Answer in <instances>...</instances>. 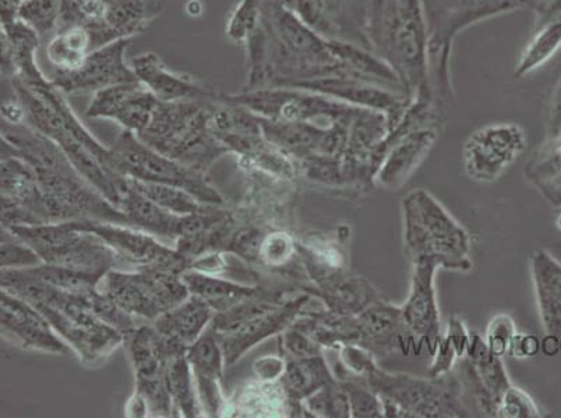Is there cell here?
Instances as JSON below:
<instances>
[{"label":"cell","mask_w":561,"mask_h":418,"mask_svg":"<svg viewBox=\"0 0 561 418\" xmlns=\"http://www.w3.org/2000/svg\"><path fill=\"white\" fill-rule=\"evenodd\" d=\"M214 310L196 295L167 311L152 321L158 335L171 356L186 353L188 348L206 333L214 318Z\"/></svg>","instance_id":"obj_25"},{"label":"cell","mask_w":561,"mask_h":418,"mask_svg":"<svg viewBox=\"0 0 561 418\" xmlns=\"http://www.w3.org/2000/svg\"><path fill=\"white\" fill-rule=\"evenodd\" d=\"M534 24L515 65L514 76L527 78L561 50V0H543L534 9Z\"/></svg>","instance_id":"obj_24"},{"label":"cell","mask_w":561,"mask_h":418,"mask_svg":"<svg viewBox=\"0 0 561 418\" xmlns=\"http://www.w3.org/2000/svg\"><path fill=\"white\" fill-rule=\"evenodd\" d=\"M545 139H561V74L550 96Z\"/></svg>","instance_id":"obj_45"},{"label":"cell","mask_w":561,"mask_h":418,"mask_svg":"<svg viewBox=\"0 0 561 418\" xmlns=\"http://www.w3.org/2000/svg\"><path fill=\"white\" fill-rule=\"evenodd\" d=\"M0 324L3 338L24 350L68 355L71 349L39 310L7 290L0 293Z\"/></svg>","instance_id":"obj_15"},{"label":"cell","mask_w":561,"mask_h":418,"mask_svg":"<svg viewBox=\"0 0 561 418\" xmlns=\"http://www.w3.org/2000/svg\"><path fill=\"white\" fill-rule=\"evenodd\" d=\"M343 384L348 394L351 417L354 418H380L385 417L382 402L365 380H354L352 376H345Z\"/></svg>","instance_id":"obj_36"},{"label":"cell","mask_w":561,"mask_h":418,"mask_svg":"<svg viewBox=\"0 0 561 418\" xmlns=\"http://www.w3.org/2000/svg\"><path fill=\"white\" fill-rule=\"evenodd\" d=\"M356 27V47L369 50L389 66L408 98L431 101L435 105L422 0H364Z\"/></svg>","instance_id":"obj_1"},{"label":"cell","mask_w":561,"mask_h":418,"mask_svg":"<svg viewBox=\"0 0 561 418\" xmlns=\"http://www.w3.org/2000/svg\"><path fill=\"white\" fill-rule=\"evenodd\" d=\"M193 375H195L198 400L206 416L217 417L224 400L221 392L222 371L226 356L218 336L208 328L186 351Z\"/></svg>","instance_id":"obj_23"},{"label":"cell","mask_w":561,"mask_h":418,"mask_svg":"<svg viewBox=\"0 0 561 418\" xmlns=\"http://www.w3.org/2000/svg\"><path fill=\"white\" fill-rule=\"evenodd\" d=\"M116 208L129 219L133 228L158 234V236L178 239L180 236L183 218L165 211L157 206L145 194L131 186L129 178L122 176L116 183Z\"/></svg>","instance_id":"obj_28"},{"label":"cell","mask_w":561,"mask_h":418,"mask_svg":"<svg viewBox=\"0 0 561 418\" xmlns=\"http://www.w3.org/2000/svg\"><path fill=\"white\" fill-rule=\"evenodd\" d=\"M9 231L32 247L44 264L70 269L101 280L116 268L119 257L104 239L78 221L12 227Z\"/></svg>","instance_id":"obj_6"},{"label":"cell","mask_w":561,"mask_h":418,"mask_svg":"<svg viewBox=\"0 0 561 418\" xmlns=\"http://www.w3.org/2000/svg\"><path fill=\"white\" fill-rule=\"evenodd\" d=\"M27 0H0V22L18 19V10Z\"/></svg>","instance_id":"obj_47"},{"label":"cell","mask_w":561,"mask_h":418,"mask_svg":"<svg viewBox=\"0 0 561 418\" xmlns=\"http://www.w3.org/2000/svg\"><path fill=\"white\" fill-rule=\"evenodd\" d=\"M540 350V341L535 335L515 334L512 345H510L508 356L514 359H529L537 356Z\"/></svg>","instance_id":"obj_46"},{"label":"cell","mask_w":561,"mask_h":418,"mask_svg":"<svg viewBox=\"0 0 561 418\" xmlns=\"http://www.w3.org/2000/svg\"><path fill=\"white\" fill-rule=\"evenodd\" d=\"M124 345L136 375V394L145 399L152 416L173 413L165 372L171 353L154 326H135L124 334Z\"/></svg>","instance_id":"obj_12"},{"label":"cell","mask_w":561,"mask_h":418,"mask_svg":"<svg viewBox=\"0 0 561 418\" xmlns=\"http://www.w3.org/2000/svg\"><path fill=\"white\" fill-rule=\"evenodd\" d=\"M168 0H110L104 16L90 25L93 48L121 39H133L165 12Z\"/></svg>","instance_id":"obj_21"},{"label":"cell","mask_w":561,"mask_h":418,"mask_svg":"<svg viewBox=\"0 0 561 418\" xmlns=\"http://www.w3.org/2000/svg\"><path fill=\"white\" fill-rule=\"evenodd\" d=\"M438 265L427 259L412 264L410 293L401 305L408 329L413 340L425 345L432 356L442 336L440 309H438L436 274Z\"/></svg>","instance_id":"obj_16"},{"label":"cell","mask_w":561,"mask_h":418,"mask_svg":"<svg viewBox=\"0 0 561 418\" xmlns=\"http://www.w3.org/2000/svg\"><path fill=\"white\" fill-rule=\"evenodd\" d=\"M543 0H422L427 27V58L433 102L450 117L456 102L451 58L458 35L472 25L517 10L535 9Z\"/></svg>","instance_id":"obj_2"},{"label":"cell","mask_w":561,"mask_h":418,"mask_svg":"<svg viewBox=\"0 0 561 418\" xmlns=\"http://www.w3.org/2000/svg\"><path fill=\"white\" fill-rule=\"evenodd\" d=\"M458 360L461 361L460 351H458L451 336L447 333L442 334L440 338L437 340L435 351L432 353L430 376L448 374V372L454 370Z\"/></svg>","instance_id":"obj_44"},{"label":"cell","mask_w":561,"mask_h":418,"mask_svg":"<svg viewBox=\"0 0 561 418\" xmlns=\"http://www.w3.org/2000/svg\"><path fill=\"white\" fill-rule=\"evenodd\" d=\"M529 268L545 334L561 339V263L538 249L529 258Z\"/></svg>","instance_id":"obj_27"},{"label":"cell","mask_w":561,"mask_h":418,"mask_svg":"<svg viewBox=\"0 0 561 418\" xmlns=\"http://www.w3.org/2000/svg\"><path fill=\"white\" fill-rule=\"evenodd\" d=\"M110 150L117 175L185 188L198 201L210 206L222 204V197L206 181L204 172L161 154L142 142L133 131H122Z\"/></svg>","instance_id":"obj_7"},{"label":"cell","mask_w":561,"mask_h":418,"mask_svg":"<svg viewBox=\"0 0 561 418\" xmlns=\"http://www.w3.org/2000/svg\"><path fill=\"white\" fill-rule=\"evenodd\" d=\"M32 304V303H30ZM85 364L94 365L124 344V334L96 315L85 299H73L64 307L34 305Z\"/></svg>","instance_id":"obj_10"},{"label":"cell","mask_w":561,"mask_h":418,"mask_svg":"<svg viewBox=\"0 0 561 418\" xmlns=\"http://www.w3.org/2000/svg\"><path fill=\"white\" fill-rule=\"evenodd\" d=\"M496 417L500 418H539L542 417L537 402L522 387L512 385L499 402Z\"/></svg>","instance_id":"obj_41"},{"label":"cell","mask_w":561,"mask_h":418,"mask_svg":"<svg viewBox=\"0 0 561 418\" xmlns=\"http://www.w3.org/2000/svg\"><path fill=\"white\" fill-rule=\"evenodd\" d=\"M461 365L462 384L471 391L478 409L484 416L496 417L500 399L513 385L502 357L489 351L481 334L471 333L467 356L461 360Z\"/></svg>","instance_id":"obj_17"},{"label":"cell","mask_w":561,"mask_h":418,"mask_svg":"<svg viewBox=\"0 0 561 418\" xmlns=\"http://www.w3.org/2000/svg\"><path fill=\"white\" fill-rule=\"evenodd\" d=\"M517 333V326L508 314H497L489 321L486 334L483 335L484 344L492 355L503 359L508 356L510 345Z\"/></svg>","instance_id":"obj_42"},{"label":"cell","mask_w":561,"mask_h":418,"mask_svg":"<svg viewBox=\"0 0 561 418\" xmlns=\"http://www.w3.org/2000/svg\"><path fill=\"white\" fill-rule=\"evenodd\" d=\"M336 353H339V365L344 371V375H340L336 380H343L345 376L364 380L379 365L376 356L358 345L341 346Z\"/></svg>","instance_id":"obj_40"},{"label":"cell","mask_w":561,"mask_h":418,"mask_svg":"<svg viewBox=\"0 0 561 418\" xmlns=\"http://www.w3.org/2000/svg\"><path fill=\"white\" fill-rule=\"evenodd\" d=\"M295 256H299L297 242L289 234L284 232L265 234L259 258H262L270 267H284L293 262Z\"/></svg>","instance_id":"obj_39"},{"label":"cell","mask_w":561,"mask_h":418,"mask_svg":"<svg viewBox=\"0 0 561 418\" xmlns=\"http://www.w3.org/2000/svg\"><path fill=\"white\" fill-rule=\"evenodd\" d=\"M62 0H27L18 10V19L38 34L43 43L59 27Z\"/></svg>","instance_id":"obj_34"},{"label":"cell","mask_w":561,"mask_h":418,"mask_svg":"<svg viewBox=\"0 0 561 418\" xmlns=\"http://www.w3.org/2000/svg\"><path fill=\"white\" fill-rule=\"evenodd\" d=\"M181 277L188 292L210 305L216 314L237 307L263 289L262 287H243L231 280L213 277L201 269L188 268Z\"/></svg>","instance_id":"obj_30"},{"label":"cell","mask_w":561,"mask_h":418,"mask_svg":"<svg viewBox=\"0 0 561 418\" xmlns=\"http://www.w3.org/2000/svg\"><path fill=\"white\" fill-rule=\"evenodd\" d=\"M280 345H283L285 357H314L324 355L325 350L321 348L318 341L306 335L304 330L290 325L285 333L280 334Z\"/></svg>","instance_id":"obj_43"},{"label":"cell","mask_w":561,"mask_h":418,"mask_svg":"<svg viewBox=\"0 0 561 418\" xmlns=\"http://www.w3.org/2000/svg\"><path fill=\"white\" fill-rule=\"evenodd\" d=\"M313 295L300 290L298 294H293L277 307L257 315L247 323L238 326L232 333L217 335L219 344L222 346L224 356H226L227 367L237 363L243 355H247L254 346L280 335L297 321L304 313L306 305L310 303Z\"/></svg>","instance_id":"obj_18"},{"label":"cell","mask_w":561,"mask_h":418,"mask_svg":"<svg viewBox=\"0 0 561 418\" xmlns=\"http://www.w3.org/2000/svg\"><path fill=\"white\" fill-rule=\"evenodd\" d=\"M129 178L131 186L137 191L145 194L147 198H150L157 206L164 208L165 211L175 213V216L186 217L192 216L201 211L203 208L201 201L197 200L192 193L185 190V188L160 185V183H149L136 181V178Z\"/></svg>","instance_id":"obj_33"},{"label":"cell","mask_w":561,"mask_h":418,"mask_svg":"<svg viewBox=\"0 0 561 418\" xmlns=\"http://www.w3.org/2000/svg\"><path fill=\"white\" fill-rule=\"evenodd\" d=\"M415 344L402 317L401 305L379 300L355 315V345L377 357L407 355Z\"/></svg>","instance_id":"obj_19"},{"label":"cell","mask_w":561,"mask_h":418,"mask_svg":"<svg viewBox=\"0 0 561 418\" xmlns=\"http://www.w3.org/2000/svg\"><path fill=\"white\" fill-rule=\"evenodd\" d=\"M280 8L288 10L298 19L313 28L316 33L330 38L328 16H325L324 0H274Z\"/></svg>","instance_id":"obj_38"},{"label":"cell","mask_w":561,"mask_h":418,"mask_svg":"<svg viewBox=\"0 0 561 418\" xmlns=\"http://www.w3.org/2000/svg\"><path fill=\"white\" fill-rule=\"evenodd\" d=\"M305 292L319 299L324 309L343 315H358L379 302L381 295L370 280L348 271L333 275L316 285H306Z\"/></svg>","instance_id":"obj_26"},{"label":"cell","mask_w":561,"mask_h":418,"mask_svg":"<svg viewBox=\"0 0 561 418\" xmlns=\"http://www.w3.org/2000/svg\"><path fill=\"white\" fill-rule=\"evenodd\" d=\"M85 231L99 234L115 249L119 262L137 268V271H165L182 275L192 268V262L178 249H171L156 241L151 234L136 231L121 223L76 219Z\"/></svg>","instance_id":"obj_13"},{"label":"cell","mask_w":561,"mask_h":418,"mask_svg":"<svg viewBox=\"0 0 561 418\" xmlns=\"http://www.w3.org/2000/svg\"><path fill=\"white\" fill-rule=\"evenodd\" d=\"M99 289L133 318L154 321L191 295L181 275L165 271L122 272L112 269Z\"/></svg>","instance_id":"obj_9"},{"label":"cell","mask_w":561,"mask_h":418,"mask_svg":"<svg viewBox=\"0 0 561 418\" xmlns=\"http://www.w3.org/2000/svg\"><path fill=\"white\" fill-rule=\"evenodd\" d=\"M217 101H158L150 126L136 136L171 160L206 173L218 158L228 154L210 130Z\"/></svg>","instance_id":"obj_4"},{"label":"cell","mask_w":561,"mask_h":418,"mask_svg":"<svg viewBox=\"0 0 561 418\" xmlns=\"http://www.w3.org/2000/svg\"><path fill=\"white\" fill-rule=\"evenodd\" d=\"M130 43L131 39H121L94 49L79 69L49 70L47 78L65 95H94L106 86L135 83L139 80L126 60V50Z\"/></svg>","instance_id":"obj_14"},{"label":"cell","mask_w":561,"mask_h":418,"mask_svg":"<svg viewBox=\"0 0 561 418\" xmlns=\"http://www.w3.org/2000/svg\"><path fill=\"white\" fill-rule=\"evenodd\" d=\"M527 144V132L517 124L483 126L463 144V171L473 182H496L524 154Z\"/></svg>","instance_id":"obj_11"},{"label":"cell","mask_w":561,"mask_h":418,"mask_svg":"<svg viewBox=\"0 0 561 418\" xmlns=\"http://www.w3.org/2000/svg\"><path fill=\"white\" fill-rule=\"evenodd\" d=\"M43 264V258L32 247L2 228V269H25Z\"/></svg>","instance_id":"obj_37"},{"label":"cell","mask_w":561,"mask_h":418,"mask_svg":"<svg viewBox=\"0 0 561 418\" xmlns=\"http://www.w3.org/2000/svg\"><path fill=\"white\" fill-rule=\"evenodd\" d=\"M401 208L405 254L412 264L427 259L448 271H471V236L435 196L417 188L402 198Z\"/></svg>","instance_id":"obj_3"},{"label":"cell","mask_w":561,"mask_h":418,"mask_svg":"<svg viewBox=\"0 0 561 418\" xmlns=\"http://www.w3.org/2000/svg\"><path fill=\"white\" fill-rule=\"evenodd\" d=\"M137 80L140 81L158 101H203L219 100L214 86L192 78L176 73L162 62L160 56L147 53L129 60Z\"/></svg>","instance_id":"obj_22"},{"label":"cell","mask_w":561,"mask_h":418,"mask_svg":"<svg viewBox=\"0 0 561 418\" xmlns=\"http://www.w3.org/2000/svg\"><path fill=\"white\" fill-rule=\"evenodd\" d=\"M380 396L385 417L389 418H461L469 417L463 402V384L456 372L422 379L401 372H387L376 367L364 379Z\"/></svg>","instance_id":"obj_5"},{"label":"cell","mask_w":561,"mask_h":418,"mask_svg":"<svg viewBox=\"0 0 561 418\" xmlns=\"http://www.w3.org/2000/svg\"><path fill=\"white\" fill-rule=\"evenodd\" d=\"M221 100L241 105L263 119L334 124L348 119L360 108L313 91L267 86V89L221 94Z\"/></svg>","instance_id":"obj_8"},{"label":"cell","mask_w":561,"mask_h":418,"mask_svg":"<svg viewBox=\"0 0 561 418\" xmlns=\"http://www.w3.org/2000/svg\"><path fill=\"white\" fill-rule=\"evenodd\" d=\"M304 413L312 417L350 418L351 407L343 381L336 380L321 387L302 403Z\"/></svg>","instance_id":"obj_35"},{"label":"cell","mask_w":561,"mask_h":418,"mask_svg":"<svg viewBox=\"0 0 561 418\" xmlns=\"http://www.w3.org/2000/svg\"><path fill=\"white\" fill-rule=\"evenodd\" d=\"M285 370L279 384L293 409V416H302V403L321 390L336 381L334 371L330 369L324 355L314 357H285Z\"/></svg>","instance_id":"obj_29"},{"label":"cell","mask_w":561,"mask_h":418,"mask_svg":"<svg viewBox=\"0 0 561 418\" xmlns=\"http://www.w3.org/2000/svg\"><path fill=\"white\" fill-rule=\"evenodd\" d=\"M93 38L84 25L58 28L45 44V58L50 70L73 71L93 53Z\"/></svg>","instance_id":"obj_31"},{"label":"cell","mask_w":561,"mask_h":418,"mask_svg":"<svg viewBox=\"0 0 561 418\" xmlns=\"http://www.w3.org/2000/svg\"><path fill=\"white\" fill-rule=\"evenodd\" d=\"M556 225H558V228L561 231V212H560V216L558 217V219H556Z\"/></svg>","instance_id":"obj_48"},{"label":"cell","mask_w":561,"mask_h":418,"mask_svg":"<svg viewBox=\"0 0 561 418\" xmlns=\"http://www.w3.org/2000/svg\"><path fill=\"white\" fill-rule=\"evenodd\" d=\"M210 130L218 144L252 165L272 147L265 139L260 117L241 105L219 98L214 105Z\"/></svg>","instance_id":"obj_20"},{"label":"cell","mask_w":561,"mask_h":418,"mask_svg":"<svg viewBox=\"0 0 561 418\" xmlns=\"http://www.w3.org/2000/svg\"><path fill=\"white\" fill-rule=\"evenodd\" d=\"M167 390L170 392L173 411L187 418L202 417V405L198 400L195 375L186 353L170 357L165 372Z\"/></svg>","instance_id":"obj_32"}]
</instances>
